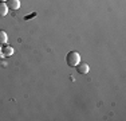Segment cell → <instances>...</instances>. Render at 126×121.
Wrapping results in <instances>:
<instances>
[{"instance_id": "7a4b0ae2", "label": "cell", "mask_w": 126, "mask_h": 121, "mask_svg": "<svg viewBox=\"0 0 126 121\" xmlns=\"http://www.w3.org/2000/svg\"><path fill=\"white\" fill-rule=\"evenodd\" d=\"M75 67H77V71L79 73V74H82V75H86L89 73V70H90V67H89L87 63H80L79 62Z\"/></svg>"}, {"instance_id": "ba28073f", "label": "cell", "mask_w": 126, "mask_h": 121, "mask_svg": "<svg viewBox=\"0 0 126 121\" xmlns=\"http://www.w3.org/2000/svg\"><path fill=\"white\" fill-rule=\"evenodd\" d=\"M5 1H7V0H0V3H5Z\"/></svg>"}, {"instance_id": "6da1fadb", "label": "cell", "mask_w": 126, "mask_h": 121, "mask_svg": "<svg viewBox=\"0 0 126 121\" xmlns=\"http://www.w3.org/2000/svg\"><path fill=\"white\" fill-rule=\"evenodd\" d=\"M66 62H67V65L70 66V67H75L78 63L80 62L79 53H77V51H70V53L67 54V57H66Z\"/></svg>"}, {"instance_id": "8992f818", "label": "cell", "mask_w": 126, "mask_h": 121, "mask_svg": "<svg viewBox=\"0 0 126 121\" xmlns=\"http://www.w3.org/2000/svg\"><path fill=\"white\" fill-rule=\"evenodd\" d=\"M7 43V34L3 30H0V44H5Z\"/></svg>"}, {"instance_id": "5b68a950", "label": "cell", "mask_w": 126, "mask_h": 121, "mask_svg": "<svg viewBox=\"0 0 126 121\" xmlns=\"http://www.w3.org/2000/svg\"><path fill=\"white\" fill-rule=\"evenodd\" d=\"M8 14V7L5 3H0V16H5V15Z\"/></svg>"}, {"instance_id": "3957f363", "label": "cell", "mask_w": 126, "mask_h": 121, "mask_svg": "<svg viewBox=\"0 0 126 121\" xmlns=\"http://www.w3.org/2000/svg\"><path fill=\"white\" fill-rule=\"evenodd\" d=\"M7 7L8 10H19L20 0H7Z\"/></svg>"}, {"instance_id": "52a82bcc", "label": "cell", "mask_w": 126, "mask_h": 121, "mask_svg": "<svg viewBox=\"0 0 126 121\" xmlns=\"http://www.w3.org/2000/svg\"><path fill=\"white\" fill-rule=\"evenodd\" d=\"M35 15H36V14H35V12H34V14H31V15H28V16H26L24 19H26V20H28V19H31V18H34Z\"/></svg>"}, {"instance_id": "277c9868", "label": "cell", "mask_w": 126, "mask_h": 121, "mask_svg": "<svg viewBox=\"0 0 126 121\" xmlns=\"http://www.w3.org/2000/svg\"><path fill=\"white\" fill-rule=\"evenodd\" d=\"M1 54L4 57H11V55H14V48L11 46H5L4 48H1Z\"/></svg>"}, {"instance_id": "9c48e42d", "label": "cell", "mask_w": 126, "mask_h": 121, "mask_svg": "<svg viewBox=\"0 0 126 121\" xmlns=\"http://www.w3.org/2000/svg\"><path fill=\"white\" fill-rule=\"evenodd\" d=\"M0 55H3V54H1V48H0Z\"/></svg>"}]
</instances>
